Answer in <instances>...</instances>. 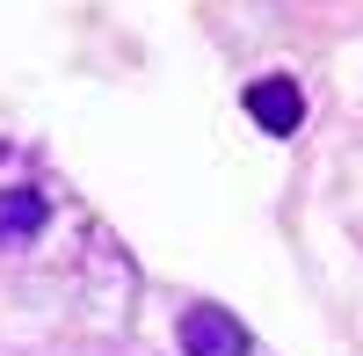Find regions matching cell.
I'll use <instances>...</instances> for the list:
<instances>
[{"mask_svg":"<svg viewBox=\"0 0 363 356\" xmlns=\"http://www.w3.org/2000/svg\"><path fill=\"white\" fill-rule=\"evenodd\" d=\"M247 116H255L269 138H291L298 124H306V95H298V80L291 73H262L247 87Z\"/></svg>","mask_w":363,"mask_h":356,"instance_id":"7a4b0ae2","label":"cell"},{"mask_svg":"<svg viewBox=\"0 0 363 356\" xmlns=\"http://www.w3.org/2000/svg\"><path fill=\"white\" fill-rule=\"evenodd\" d=\"M44 233V196L37 189H0V247H22Z\"/></svg>","mask_w":363,"mask_h":356,"instance_id":"3957f363","label":"cell"},{"mask_svg":"<svg viewBox=\"0 0 363 356\" xmlns=\"http://www.w3.org/2000/svg\"><path fill=\"white\" fill-rule=\"evenodd\" d=\"M174 342H182V356H247L255 349V335L240 328L225 306H189L182 328H174Z\"/></svg>","mask_w":363,"mask_h":356,"instance_id":"6da1fadb","label":"cell"}]
</instances>
